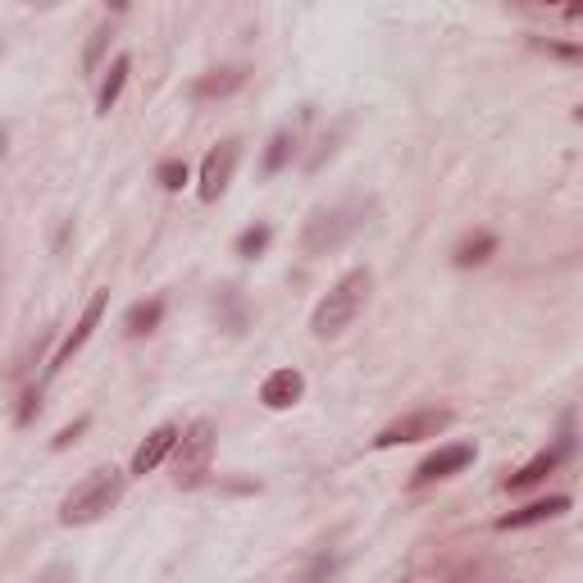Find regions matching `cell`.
Segmentation results:
<instances>
[{
    "label": "cell",
    "instance_id": "6da1fadb",
    "mask_svg": "<svg viewBox=\"0 0 583 583\" xmlns=\"http://www.w3.org/2000/svg\"><path fill=\"white\" fill-rule=\"evenodd\" d=\"M123 488H128V474H123V470H114V465H101V470H92L82 483H73V492L60 502V524L78 529V524L105 520V515L119 506Z\"/></svg>",
    "mask_w": 583,
    "mask_h": 583
},
{
    "label": "cell",
    "instance_id": "7a4b0ae2",
    "mask_svg": "<svg viewBox=\"0 0 583 583\" xmlns=\"http://www.w3.org/2000/svg\"><path fill=\"white\" fill-rule=\"evenodd\" d=\"M369 287H374V274H369V269L342 274L338 283L328 287V297L315 306V315H310V333H315V338H338V333H347L360 319V310H365Z\"/></svg>",
    "mask_w": 583,
    "mask_h": 583
},
{
    "label": "cell",
    "instance_id": "3957f363",
    "mask_svg": "<svg viewBox=\"0 0 583 583\" xmlns=\"http://www.w3.org/2000/svg\"><path fill=\"white\" fill-rule=\"evenodd\" d=\"M215 461V420H196L174 447V483L178 488H201Z\"/></svg>",
    "mask_w": 583,
    "mask_h": 583
},
{
    "label": "cell",
    "instance_id": "277c9868",
    "mask_svg": "<svg viewBox=\"0 0 583 583\" xmlns=\"http://www.w3.org/2000/svg\"><path fill=\"white\" fill-rule=\"evenodd\" d=\"M447 424H451V410H442V406L410 410V415L392 420L388 429H379V438H374V451L401 447V442H424V438H438V433L447 429Z\"/></svg>",
    "mask_w": 583,
    "mask_h": 583
},
{
    "label": "cell",
    "instance_id": "5b68a950",
    "mask_svg": "<svg viewBox=\"0 0 583 583\" xmlns=\"http://www.w3.org/2000/svg\"><path fill=\"white\" fill-rule=\"evenodd\" d=\"M237 160H242V142H237V137H224V142L201 160V187H196V192H201L205 205L228 192V183H233V174H237Z\"/></svg>",
    "mask_w": 583,
    "mask_h": 583
},
{
    "label": "cell",
    "instance_id": "8992f818",
    "mask_svg": "<svg viewBox=\"0 0 583 583\" xmlns=\"http://www.w3.org/2000/svg\"><path fill=\"white\" fill-rule=\"evenodd\" d=\"M105 306H110V287H96L92 297H87V306H82V319H78V324H73V333H69V338H64V347L55 351L51 374H55V369H60V365H69V356H73V351H82V347H87V338H92V333H96V324H101Z\"/></svg>",
    "mask_w": 583,
    "mask_h": 583
},
{
    "label": "cell",
    "instance_id": "52a82bcc",
    "mask_svg": "<svg viewBox=\"0 0 583 583\" xmlns=\"http://www.w3.org/2000/svg\"><path fill=\"white\" fill-rule=\"evenodd\" d=\"M356 224H360V219H351V210H315L301 242H306L310 256H319V251H328V246H338Z\"/></svg>",
    "mask_w": 583,
    "mask_h": 583
},
{
    "label": "cell",
    "instance_id": "ba28073f",
    "mask_svg": "<svg viewBox=\"0 0 583 583\" xmlns=\"http://www.w3.org/2000/svg\"><path fill=\"white\" fill-rule=\"evenodd\" d=\"M178 438H183V429L178 424H160V429H151L146 433V442L133 451V474H151V470H160L169 456H174V447H178Z\"/></svg>",
    "mask_w": 583,
    "mask_h": 583
},
{
    "label": "cell",
    "instance_id": "9c48e42d",
    "mask_svg": "<svg viewBox=\"0 0 583 583\" xmlns=\"http://www.w3.org/2000/svg\"><path fill=\"white\" fill-rule=\"evenodd\" d=\"M474 461V447L470 442H456V447H442V451H433L429 461H420L415 465V488H424V483H438V479H447V474H456V470H465V465Z\"/></svg>",
    "mask_w": 583,
    "mask_h": 583
},
{
    "label": "cell",
    "instance_id": "30bf717a",
    "mask_svg": "<svg viewBox=\"0 0 583 583\" xmlns=\"http://www.w3.org/2000/svg\"><path fill=\"white\" fill-rule=\"evenodd\" d=\"M301 397H306V379H301V369H274V374L260 383V401H265L269 410H292Z\"/></svg>",
    "mask_w": 583,
    "mask_h": 583
},
{
    "label": "cell",
    "instance_id": "8fae6325",
    "mask_svg": "<svg viewBox=\"0 0 583 583\" xmlns=\"http://www.w3.org/2000/svg\"><path fill=\"white\" fill-rule=\"evenodd\" d=\"M246 87V69L242 64H224V69H210L192 82V96L196 101H224V96L242 92Z\"/></svg>",
    "mask_w": 583,
    "mask_h": 583
},
{
    "label": "cell",
    "instance_id": "7c38bea8",
    "mask_svg": "<svg viewBox=\"0 0 583 583\" xmlns=\"http://www.w3.org/2000/svg\"><path fill=\"white\" fill-rule=\"evenodd\" d=\"M565 451H570V433H565V442H561L556 451H538V456H533V461L524 465V470H515L511 479H506V488H511V492H524V488H533V483H543L547 474H552L556 465H561Z\"/></svg>",
    "mask_w": 583,
    "mask_h": 583
},
{
    "label": "cell",
    "instance_id": "4fadbf2b",
    "mask_svg": "<svg viewBox=\"0 0 583 583\" xmlns=\"http://www.w3.org/2000/svg\"><path fill=\"white\" fill-rule=\"evenodd\" d=\"M570 511V497H543V502H529L524 511H511L497 520V529H529V524H543V520H556V515Z\"/></svg>",
    "mask_w": 583,
    "mask_h": 583
},
{
    "label": "cell",
    "instance_id": "5bb4252c",
    "mask_svg": "<svg viewBox=\"0 0 583 583\" xmlns=\"http://www.w3.org/2000/svg\"><path fill=\"white\" fill-rule=\"evenodd\" d=\"M164 319V301H137L128 315H123V333L128 338H146V333H155Z\"/></svg>",
    "mask_w": 583,
    "mask_h": 583
},
{
    "label": "cell",
    "instance_id": "9a60e30c",
    "mask_svg": "<svg viewBox=\"0 0 583 583\" xmlns=\"http://www.w3.org/2000/svg\"><path fill=\"white\" fill-rule=\"evenodd\" d=\"M128 69H133V60H128V55H114L110 73H105V82H101V92H96V114H110L114 110V101H119V92H123V82H128Z\"/></svg>",
    "mask_w": 583,
    "mask_h": 583
},
{
    "label": "cell",
    "instance_id": "2e32d148",
    "mask_svg": "<svg viewBox=\"0 0 583 583\" xmlns=\"http://www.w3.org/2000/svg\"><path fill=\"white\" fill-rule=\"evenodd\" d=\"M492 251H497V237H492V233H470L461 246H456V256H451V260H456L461 269H474V265H483Z\"/></svg>",
    "mask_w": 583,
    "mask_h": 583
},
{
    "label": "cell",
    "instance_id": "e0dca14e",
    "mask_svg": "<svg viewBox=\"0 0 583 583\" xmlns=\"http://www.w3.org/2000/svg\"><path fill=\"white\" fill-rule=\"evenodd\" d=\"M265 246H269V224H251L242 237H237V256H242V260H256Z\"/></svg>",
    "mask_w": 583,
    "mask_h": 583
},
{
    "label": "cell",
    "instance_id": "ac0fdd59",
    "mask_svg": "<svg viewBox=\"0 0 583 583\" xmlns=\"http://www.w3.org/2000/svg\"><path fill=\"white\" fill-rule=\"evenodd\" d=\"M287 155H292V133H274L269 155H265V174H278V169L287 164Z\"/></svg>",
    "mask_w": 583,
    "mask_h": 583
},
{
    "label": "cell",
    "instance_id": "d6986e66",
    "mask_svg": "<svg viewBox=\"0 0 583 583\" xmlns=\"http://www.w3.org/2000/svg\"><path fill=\"white\" fill-rule=\"evenodd\" d=\"M105 41H110V23H101V28L92 32V41H87V55H82V69L92 73L96 64H101V55H105Z\"/></svg>",
    "mask_w": 583,
    "mask_h": 583
},
{
    "label": "cell",
    "instance_id": "ffe728a7",
    "mask_svg": "<svg viewBox=\"0 0 583 583\" xmlns=\"http://www.w3.org/2000/svg\"><path fill=\"white\" fill-rule=\"evenodd\" d=\"M155 178H160V187L178 192V187L187 183V164H183V160H164V164H160V174H155Z\"/></svg>",
    "mask_w": 583,
    "mask_h": 583
},
{
    "label": "cell",
    "instance_id": "44dd1931",
    "mask_svg": "<svg viewBox=\"0 0 583 583\" xmlns=\"http://www.w3.org/2000/svg\"><path fill=\"white\" fill-rule=\"evenodd\" d=\"M37 583H73V570L69 565H51V570H41Z\"/></svg>",
    "mask_w": 583,
    "mask_h": 583
},
{
    "label": "cell",
    "instance_id": "7402d4cb",
    "mask_svg": "<svg viewBox=\"0 0 583 583\" xmlns=\"http://www.w3.org/2000/svg\"><path fill=\"white\" fill-rule=\"evenodd\" d=\"M37 401H41V392L32 388L28 397H23V406H19V415H14V420H19V424H32V415H37Z\"/></svg>",
    "mask_w": 583,
    "mask_h": 583
},
{
    "label": "cell",
    "instance_id": "603a6c76",
    "mask_svg": "<svg viewBox=\"0 0 583 583\" xmlns=\"http://www.w3.org/2000/svg\"><path fill=\"white\" fill-rule=\"evenodd\" d=\"M82 429H87V420H73V424H69V429H60V438H55V442H51V447H55V451H64V447H69V442H73V438H78V433H82Z\"/></svg>",
    "mask_w": 583,
    "mask_h": 583
},
{
    "label": "cell",
    "instance_id": "cb8c5ba5",
    "mask_svg": "<svg viewBox=\"0 0 583 583\" xmlns=\"http://www.w3.org/2000/svg\"><path fill=\"white\" fill-rule=\"evenodd\" d=\"M0 151H5V133H0Z\"/></svg>",
    "mask_w": 583,
    "mask_h": 583
}]
</instances>
